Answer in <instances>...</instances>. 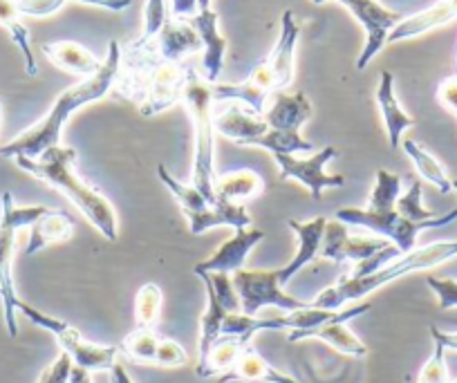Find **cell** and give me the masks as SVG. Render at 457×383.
Segmentation results:
<instances>
[{
  "mask_svg": "<svg viewBox=\"0 0 457 383\" xmlns=\"http://www.w3.org/2000/svg\"><path fill=\"white\" fill-rule=\"evenodd\" d=\"M157 178L170 191L179 209L187 215L188 229L193 236H202L204 231L213 227H231V229H249L252 227V215L247 209L234 202L224 200H206L193 184L179 182L178 178L169 173L164 164L157 166Z\"/></svg>",
  "mask_w": 457,
  "mask_h": 383,
  "instance_id": "52a82bcc",
  "label": "cell"
},
{
  "mask_svg": "<svg viewBox=\"0 0 457 383\" xmlns=\"http://www.w3.org/2000/svg\"><path fill=\"white\" fill-rule=\"evenodd\" d=\"M247 346H252V341H245L240 337H228V334H220L218 341L211 346L209 356L202 365H197L195 372L197 377H222L228 370L234 368V363L238 361V356L243 354V350Z\"/></svg>",
  "mask_w": 457,
  "mask_h": 383,
  "instance_id": "4316f807",
  "label": "cell"
},
{
  "mask_svg": "<svg viewBox=\"0 0 457 383\" xmlns=\"http://www.w3.org/2000/svg\"><path fill=\"white\" fill-rule=\"evenodd\" d=\"M234 287L238 292L243 314L258 316L265 307H278L285 314L307 307L310 303L289 296L280 285L278 270H240L234 276Z\"/></svg>",
  "mask_w": 457,
  "mask_h": 383,
  "instance_id": "8fae6325",
  "label": "cell"
},
{
  "mask_svg": "<svg viewBox=\"0 0 457 383\" xmlns=\"http://www.w3.org/2000/svg\"><path fill=\"white\" fill-rule=\"evenodd\" d=\"M68 383H92L90 370L79 368V365H72V370H70Z\"/></svg>",
  "mask_w": 457,
  "mask_h": 383,
  "instance_id": "f6af8a7d",
  "label": "cell"
},
{
  "mask_svg": "<svg viewBox=\"0 0 457 383\" xmlns=\"http://www.w3.org/2000/svg\"><path fill=\"white\" fill-rule=\"evenodd\" d=\"M213 123L215 133L240 144V146H252L256 139H261L270 130L261 114L243 108V105H228L222 112L213 114Z\"/></svg>",
  "mask_w": 457,
  "mask_h": 383,
  "instance_id": "ac0fdd59",
  "label": "cell"
},
{
  "mask_svg": "<svg viewBox=\"0 0 457 383\" xmlns=\"http://www.w3.org/2000/svg\"><path fill=\"white\" fill-rule=\"evenodd\" d=\"M421 191H424V184H421V179H415V182L411 184V188H408L403 196H399L397 206H395L397 213L408 220H415V222L435 218V213H430V211L424 209V204H421Z\"/></svg>",
  "mask_w": 457,
  "mask_h": 383,
  "instance_id": "e575fe53",
  "label": "cell"
},
{
  "mask_svg": "<svg viewBox=\"0 0 457 383\" xmlns=\"http://www.w3.org/2000/svg\"><path fill=\"white\" fill-rule=\"evenodd\" d=\"M0 112H3V99H0Z\"/></svg>",
  "mask_w": 457,
  "mask_h": 383,
  "instance_id": "7dc6e473",
  "label": "cell"
},
{
  "mask_svg": "<svg viewBox=\"0 0 457 383\" xmlns=\"http://www.w3.org/2000/svg\"><path fill=\"white\" fill-rule=\"evenodd\" d=\"M43 54L56 65V68L65 70V72L79 74V77L87 79L92 74L99 72L104 61L96 59L87 47L79 46L74 41H54V43H43Z\"/></svg>",
  "mask_w": 457,
  "mask_h": 383,
  "instance_id": "cb8c5ba5",
  "label": "cell"
},
{
  "mask_svg": "<svg viewBox=\"0 0 457 383\" xmlns=\"http://www.w3.org/2000/svg\"><path fill=\"white\" fill-rule=\"evenodd\" d=\"M197 279H202V283H209L211 287H213L215 296L220 298V303H222V305L231 312V314H236V312H243L231 274H218V271H215V274H197Z\"/></svg>",
  "mask_w": 457,
  "mask_h": 383,
  "instance_id": "836d02e7",
  "label": "cell"
},
{
  "mask_svg": "<svg viewBox=\"0 0 457 383\" xmlns=\"http://www.w3.org/2000/svg\"><path fill=\"white\" fill-rule=\"evenodd\" d=\"M162 310V289L155 283H146L137 292V301H135V319H137V328H151L155 329L157 321H160Z\"/></svg>",
  "mask_w": 457,
  "mask_h": 383,
  "instance_id": "d6a6232c",
  "label": "cell"
},
{
  "mask_svg": "<svg viewBox=\"0 0 457 383\" xmlns=\"http://www.w3.org/2000/svg\"><path fill=\"white\" fill-rule=\"evenodd\" d=\"M228 381H258V383H298L296 379L289 377V374L280 372L267 359H262L252 346H247L243 350V354L238 356V361L234 363V368L228 370L227 374L220 377V383Z\"/></svg>",
  "mask_w": 457,
  "mask_h": 383,
  "instance_id": "603a6c76",
  "label": "cell"
},
{
  "mask_svg": "<svg viewBox=\"0 0 457 383\" xmlns=\"http://www.w3.org/2000/svg\"><path fill=\"white\" fill-rule=\"evenodd\" d=\"M265 240V231L261 229H236L234 237H228L227 242L220 245V249L215 251L211 258H206L204 262L193 267V274H231L240 271L247 262L249 254L256 249V245Z\"/></svg>",
  "mask_w": 457,
  "mask_h": 383,
  "instance_id": "9a60e30c",
  "label": "cell"
},
{
  "mask_svg": "<svg viewBox=\"0 0 457 383\" xmlns=\"http://www.w3.org/2000/svg\"><path fill=\"white\" fill-rule=\"evenodd\" d=\"M289 343L307 341V338H316V341L328 343L329 347H334L337 352L345 356H354V359H363L368 354V347L361 338L354 332H350L348 323L345 321H332V323L319 325L314 329H307V332H289Z\"/></svg>",
  "mask_w": 457,
  "mask_h": 383,
  "instance_id": "7402d4cb",
  "label": "cell"
},
{
  "mask_svg": "<svg viewBox=\"0 0 457 383\" xmlns=\"http://www.w3.org/2000/svg\"><path fill=\"white\" fill-rule=\"evenodd\" d=\"M337 220L348 227L354 229H368V231L377 233L384 240L393 242L399 251L403 254H411L417 245V236L426 229H439L446 227V224L455 222L457 220V209L448 211L444 215H435L430 220H408L403 215L397 213V209L393 211H370V209H338Z\"/></svg>",
  "mask_w": 457,
  "mask_h": 383,
  "instance_id": "ba28073f",
  "label": "cell"
},
{
  "mask_svg": "<svg viewBox=\"0 0 457 383\" xmlns=\"http://www.w3.org/2000/svg\"><path fill=\"white\" fill-rule=\"evenodd\" d=\"M211 10V0H197V12Z\"/></svg>",
  "mask_w": 457,
  "mask_h": 383,
  "instance_id": "bcb514c9",
  "label": "cell"
},
{
  "mask_svg": "<svg viewBox=\"0 0 457 383\" xmlns=\"http://www.w3.org/2000/svg\"><path fill=\"white\" fill-rule=\"evenodd\" d=\"M162 337L151 328H137L121 341V354L126 359L135 361L142 365L157 363V350H160Z\"/></svg>",
  "mask_w": 457,
  "mask_h": 383,
  "instance_id": "f546056e",
  "label": "cell"
},
{
  "mask_svg": "<svg viewBox=\"0 0 457 383\" xmlns=\"http://www.w3.org/2000/svg\"><path fill=\"white\" fill-rule=\"evenodd\" d=\"M298 41H301V28L294 21V12L285 10L274 50L252 70L245 83L253 92L258 90V95L265 96V99H271V95H276V92L287 90L294 81V61H296Z\"/></svg>",
  "mask_w": 457,
  "mask_h": 383,
  "instance_id": "30bf717a",
  "label": "cell"
},
{
  "mask_svg": "<svg viewBox=\"0 0 457 383\" xmlns=\"http://www.w3.org/2000/svg\"><path fill=\"white\" fill-rule=\"evenodd\" d=\"M430 337H433L435 343L446 347V350H457V332H442V329H437L433 325L430 328Z\"/></svg>",
  "mask_w": 457,
  "mask_h": 383,
  "instance_id": "7bdbcfd3",
  "label": "cell"
},
{
  "mask_svg": "<svg viewBox=\"0 0 457 383\" xmlns=\"http://www.w3.org/2000/svg\"><path fill=\"white\" fill-rule=\"evenodd\" d=\"M289 229H292L294 233H296L298 237V249L296 254H294L292 261L287 262V265L283 267V270H278V276H280V285H287L289 280L294 279V276L298 274V271L303 270L305 265H310V262H314L316 258H319L320 254V245H323V236H325V224H328V218H314L310 220V222H298V220H289Z\"/></svg>",
  "mask_w": 457,
  "mask_h": 383,
  "instance_id": "e0dca14e",
  "label": "cell"
},
{
  "mask_svg": "<svg viewBox=\"0 0 457 383\" xmlns=\"http://www.w3.org/2000/svg\"><path fill=\"white\" fill-rule=\"evenodd\" d=\"M256 148H265L271 155H305V153H316V146L307 139L301 137V133L292 130H274L270 128L261 139L252 144Z\"/></svg>",
  "mask_w": 457,
  "mask_h": 383,
  "instance_id": "4dcf8cb0",
  "label": "cell"
},
{
  "mask_svg": "<svg viewBox=\"0 0 457 383\" xmlns=\"http://www.w3.org/2000/svg\"><path fill=\"white\" fill-rule=\"evenodd\" d=\"M437 101L457 117V77H448L439 83Z\"/></svg>",
  "mask_w": 457,
  "mask_h": 383,
  "instance_id": "ab89813d",
  "label": "cell"
},
{
  "mask_svg": "<svg viewBox=\"0 0 457 383\" xmlns=\"http://www.w3.org/2000/svg\"><path fill=\"white\" fill-rule=\"evenodd\" d=\"M457 19V0H439L433 7L424 12H417L412 16H403L397 28L388 34V43L408 41V38L421 37L426 32L448 25Z\"/></svg>",
  "mask_w": 457,
  "mask_h": 383,
  "instance_id": "ffe728a7",
  "label": "cell"
},
{
  "mask_svg": "<svg viewBox=\"0 0 457 383\" xmlns=\"http://www.w3.org/2000/svg\"><path fill=\"white\" fill-rule=\"evenodd\" d=\"M14 162L21 171L63 193L105 240L114 242L120 237V224H117L114 206L110 204L104 193L79 178L77 171H74L77 151L72 146H54L43 153L41 157H34V160L19 155L14 157Z\"/></svg>",
  "mask_w": 457,
  "mask_h": 383,
  "instance_id": "3957f363",
  "label": "cell"
},
{
  "mask_svg": "<svg viewBox=\"0 0 457 383\" xmlns=\"http://www.w3.org/2000/svg\"><path fill=\"white\" fill-rule=\"evenodd\" d=\"M417 383H451L448 381V368H446V347L435 343V350L426 365L421 368Z\"/></svg>",
  "mask_w": 457,
  "mask_h": 383,
  "instance_id": "d590c367",
  "label": "cell"
},
{
  "mask_svg": "<svg viewBox=\"0 0 457 383\" xmlns=\"http://www.w3.org/2000/svg\"><path fill=\"white\" fill-rule=\"evenodd\" d=\"M72 233L74 222L68 218V213L59 209H50L29 227V240L25 245V255H37L38 251L47 249L50 245L70 240Z\"/></svg>",
  "mask_w": 457,
  "mask_h": 383,
  "instance_id": "d4e9b609",
  "label": "cell"
},
{
  "mask_svg": "<svg viewBox=\"0 0 457 383\" xmlns=\"http://www.w3.org/2000/svg\"><path fill=\"white\" fill-rule=\"evenodd\" d=\"M19 312L25 319L32 321L37 328L47 329L52 337L56 338V343L61 346V350L72 359L74 365L79 368H86L90 372H99V370H112V365L120 361V347L117 346H96L90 343L87 338H83V334L77 328H72L65 321L54 319V316L46 314V312L37 310L29 303L19 301Z\"/></svg>",
  "mask_w": 457,
  "mask_h": 383,
  "instance_id": "9c48e42d",
  "label": "cell"
},
{
  "mask_svg": "<svg viewBox=\"0 0 457 383\" xmlns=\"http://www.w3.org/2000/svg\"><path fill=\"white\" fill-rule=\"evenodd\" d=\"M312 117V101L305 92H276L267 104L262 119L274 130L298 133L303 123Z\"/></svg>",
  "mask_w": 457,
  "mask_h": 383,
  "instance_id": "d6986e66",
  "label": "cell"
},
{
  "mask_svg": "<svg viewBox=\"0 0 457 383\" xmlns=\"http://www.w3.org/2000/svg\"><path fill=\"white\" fill-rule=\"evenodd\" d=\"M399 196H402V178L397 173L379 169L377 171L375 188L370 193L366 209L370 211H393L397 206Z\"/></svg>",
  "mask_w": 457,
  "mask_h": 383,
  "instance_id": "1f68e13d",
  "label": "cell"
},
{
  "mask_svg": "<svg viewBox=\"0 0 457 383\" xmlns=\"http://www.w3.org/2000/svg\"><path fill=\"white\" fill-rule=\"evenodd\" d=\"M188 363V354L178 341L162 337L160 350H157V363L160 368H182Z\"/></svg>",
  "mask_w": 457,
  "mask_h": 383,
  "instance_id": "8d00e7d4",
  "label": "cell"
},
{
  "mask_svg": "<svg viewBox=\"0 0 457 383\" xmlns=\"http://www.w3.org/2000/svg\"><path fill=\"white\" fill-rule=\"evenodd\" d=\"M213 86L204 77L193 74L187 83L182 104L187 105L193 121V137H195V155H193V187L215 202V123H213Z\"/></svg>",
  "mask_w": 457,
  "mask_h": 383,
  "instance_id": "5b68a950",
  "label": "cell"
},
{
  "mask_svg": "<svg viewBox=\"0 0 457 383\" xmlns=\"http://www.w3.org/2000/svg\"><path fill=\"white\" fill-rule=\"evenodd\" d=\"M191 25L195 28V32L200 34L202 46H204V54H202V77L204 81H209L211 86H215L222 74L224 65V54H227V38L220 34L218 29V14L213 10H202L197 12L191 19Z\"/></svg>",
  "mask_w": 457,
  "mask_h": 383,
  "instance_id": "2e32d148",
  "label": "cell"
},
{
  "mask_svg": "<svg viewBox=\"0 0 457 383\" xmlns=\"http://www.w3.org/2000/svg\"><path fill=\"white\" fill-rule=\"evenodd\" d=\"M314 3L320 5L325 0H314ZM337 3H341L361 23L363 32H366V46L357 59V70H366L370 61L388 46V34L397 28L403 16L384 7L379 0H337Z\"/></svg>",
  "mask_w": 457,
  "mask_h": 383,
  "instance_id": "7c38bea8",
  "label": "cell"
},
{
  "mask_svg": "<svg viewBox=\"0 0 457 383\" xmlns=\"http://www.w3.org/2000/svg\"><path fill=\"white\" fill-rule=\"evenodd\" d=\"M337 148L325 146L320 151L312 153L310 157L301 155H274L276 164H278L280 179H296L298 184L310 191L314 200H323L325 188H341L345 187L343 175H329L325 166L337 157Z\"/></svg>",
  "mask_w": 457,
  "mask_h": 383,
  "instance_id": "4fadbf2b",
  "label": "cell"
},
{
  "mask_svg": "<svg viewBox=\"0 0 457 383\" xmlns=\"http://www.w3.org/2000/svg\"><path fill=\"white\" fill-rule=\"evenodd\" d=\"M197 72L195 61H166L153 38H137L121 50L117 95L133 101L144 117H155L182 104L187 83Z\"/></svg>",
  "mask_w": 457,
  "mask_h": 383,
  "instance_id": "6da1fadb",
  "label": "cell"
},
{
  "mask_svg": "<svg viewBox=\"0 0 457 383\" xmlns=\"http://www.w3.org/2000/svg\"><path fill=\"white\" fill-rule=\"evenodd\" d=\"M265 191V182H262L261 175L252 169H240L231 171V173H222L215 178L213 193L218 200L224 202H238L252 200V197H258Z\"/></svg>",
  "mask_w": 457,
  "mask_h": 383,
  "instance_id": "484cf974",
  "label": "cell"
},
{
  "mask_svg": "<svg viewBox=\"0 0 457 383\" xmlns=\"http://www.w3.org/2000/svg\"><path fill=\"white\" fill-rule=\"evenodd\" d=\"M451 383H457V381H451Z\"/></svg>",
  "mask_w": 457,
  "mask_h": 383,
  "instance_id": "681fc988",
  "label": "cell"
},
{
  "mask_svg": "<svg viewBox=\"0 0 457 383\" xmlns=\"http://www.w3.org/2000/svg\"><path fill=\"white\" fill-rule=\"evenodd\" d=\"M110 383H135L121 361H117V363L112 365V370H110Z\"/></svg>",
  "mask_w": 457,
  "mask_h": 383,
  "instance_id": "ee69618b",
  "label": "cell"
},
{
  "mask_svg": "<svg viewBox=\"0 0 457 383\" xmlns=\"http://www.w3.org/2000/svg\"><path fill=\"white\" fill-rule=\"evenodd\" d=\"M19 10L23 16H32V19H46V16L56 14L68 0H16Z\"/></svg>",
  "mask_w": 457,
  "mask_h": 383,
  "instance_id": "f35d334b",
  "label": "cell"
},
{
  "mask_svg": "<svg viewBox=\"0 0 457 383\" xmlns=\"http://www.w3.org/2000/svg\"><path fill=\"white\" fill-rule=\"evenodd\" d=\"M426 285H428L435 292V296H437L439 310H453V307H457V280L426 276Z\"/></svg>",
  "mask_w": 457,
  "mask_h": 383,
  "instance_id": "74e56055",
  "label": "cell"
},
{
  "mask_svg": "<svg viewBox=\"0 0 457 383\" xmlns=\"http://www.w3.org/2000/svg\"><path fill=\"white\" fill-rule=\"evenodd\" d=\"M402 148L408 155V160L412 162V166H415V171L420 173L421 179L433 184L439 193L453 191V179L448 178L446 169H444L424 146H420V144L412 142V139H406V142H402Z\"/></svg>",
  "mask_w": 457,
  "mask_h": 383,
  "instance_id": "f1b7e54d",
  "label": "cell"
},
{
  "mask_svg": "<svg viewBox=\"0 0 457 383\" xmlns=\"http://www.w3.org/2000/svg\"><path fill=\"white\" fill-rule=\"evenodd\" d=\"M47 206H16L10 191L0 196V301H3V319H5L7 334L12 338L19 334L16 312H19V294L14 287V261L16 236L21 229L32 227L41 215L47 213Z\"/></svg>",
  "mask_w": 457,
  "mask_h": 383,
  "instance_id": "8992f818",
  "label": "cell"
},
{
  "mask_svg": "<svg viewBox=\"0 0 457 383\" xmlns=\"http://www.w3.org/2000/svg\"><path fill=\"white\" fill-rule=\"evenodd\" d=\"M120 63L121 46L117 41H110L108 54H105L99 72L61 92V95L56 96L54 105L50 108V112H47L41 121H37L32 128L23 130L19 137H14L12 142L0 146V157H10V160H14V157L25 155L34 160V157H41L43 153L50 151V148L61 146V133H63L65 121H68L79 108L104 99V96L112 90L114 81H117V74H120Z\"/></svg>",
  "mask_w": 457,
  "mask_h": 383,
  "instance_id": "7a4b0ae2",
  "label": "cell"
},
{
  "mask_svg": "<svg viewBox=\"0 0 457 383\" xmlns=\"http://www.w3.org/2000/svg\"><path fill=\"white\" fill-rule=\"evenodd\" d=\"M455 255H457V240L430 242V245L420 246V249L415 246L411 254L399 255L397 261L381 267L379 271H375V274L370 276H363V279H350V276L343 274L332 287L320 292L319 296L312 301V305L320 307V310H341V307H348L350 303H359L361 298L370 296L372 292L386 287L388 283H395V280L403 279V276L408 274H415V271L433 270V267L451 261V258H455Z\"/></svg>",
  "mask_w": 457,
  "mask_h": 383,
  "instance_id": "277c9868",
  "label": "cell"
},
{
  "mask_svg": "<svg viewBox=\"0 0 457 383\" xmlns=\"http://www.w3.org/2000/svg\"><path fill=\"white\" fill-rule=\"evenodd\" d=\"M455 65H457V56H455Z\"/></svg>",
  "mask_w": 457,
  "mask_h": 383,
  "instance_id": "c3c4849f",
  "label": "cell"
},
{
  "mask_svg": "<svg viewBox=\"0 0 457 383\" xmlns=\"http://www.w3.org/2000/svg\"><path fill=\"white\" fill-rule=\"evenodd\" d=\"M77 3H86V5L104 7L110 12H124L133 5V0H77Z\"/></svg>",
  "mask_w": 457,
  "mask_h": 383,
  "instance_id": "b9f144b4",
  "label": "cell"
},
{
  "mask_svg": "<svg viewBox=\"0 0 457 383\" xmlns=\"http://www.w3.org/2000/svg\"><path fill=\"white\" fill-rule=\"evenodd\" d=\"M169 7L173 19L191 21L197 14V0H169Z\"/></svg>",
  "mask_w": 457,
  "mask_h": 383,
  "instance_id": "60d3db41",
  "label": "cell"
},
{
  "mask_svg": "<svg viewBox=\"0 0 457 383\" xmlns=\"http://www.w3.org/2000/svg\"><path fill=\"white\" fill-rule=\"evenodd\" d=\"M377 105L384 117L386 133H388V142L393 148L402 146V135L408 128L415 126V119L399 105L397 95H395V74L381 72L379 86H377Z\"/></svg>",
  "mask_w": 457,
  "mask_h": 383,
  "instance_id": "44dd1931",
  "label": "cell"
},
{
  "mask_svg": "<svg viewBox=\"0 0 457 383\" xmlns=\"http://www.w3.org/2000/svg\"><path fill=\"white\" fill-rule=\"evenodd\" d=\"M0 28H5L10 32L12 41L19 46V50L23 52L25 59V72L29 77H37L38 65L37 59L32 54V43H29V29L23 23V14L19 10V3L16 0H0Z\"/></svg>",
  "mask_w": 457,
  "mask_h": 383,
  "instance_id": "83f0119b",
  "label": "cell"
},
{
  "mask_svg": "<svg viewBox=\"0 0 457 383\" xmlns=\"http://www.w3.org/2000/svg\"><path fill=\"white\" fill-rule=\"evenodd\" d=\"M388 245L390 242L384 240V237L353 236L348 224L338 222V220H332V222L328 220L319 258L332 261L337 265H341V262H353V265H357V262L368 261L370 255H375L377 251H381Z\"/></svg>",
  "mask_w": 457,
  "mask_h": 383,
  "instance_id": "5bb4252c",
  "label": "cell"
}]
</instances>
